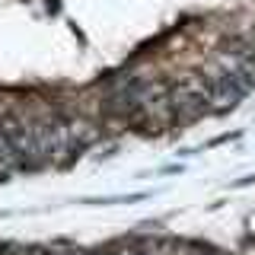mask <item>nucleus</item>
I'll return each mask as SVG.
<instances>
[{"label":"nucleus","mask_w":255,"mask_h":255,"mask_svg":"<svg viewBox=\"0 0 255 255\" xmlns=\"http://www.w3.org/2000/svg\"><path fill=\"white\" fill-rule=\"evenodd\" d=\"M106 255H140V249H128V246H125V249H115V252H106Z\"/></svg>","instance_id":"1"},{"label":"nucleus","mask_w":255,"mask_h":255,"mask_svg":"<svg viewBox=\"0 0 255 255\" xmlns=\"http://www.w3.org/2000/svg\"><path fill=\"white\" fill-rule=\"evenodd\" d=\"M51 255H90V252H83V249H64V252H51Z\"/></svg>","instance_id":"2"},{"label":"nucleus","mask_w":255,"mask_h":255,"mask_svg":"<svg viewBox=\"0 0 255 255\" xmlns=\"http://www.w3.org/2000/svg\"><path fill=\"white\" fill-rule=\"evenodd\" d=\"M175 255H179V252H175ZM182 255H195V252H182Z\"/></svg>","instance_id":"3"}]
</instances>
